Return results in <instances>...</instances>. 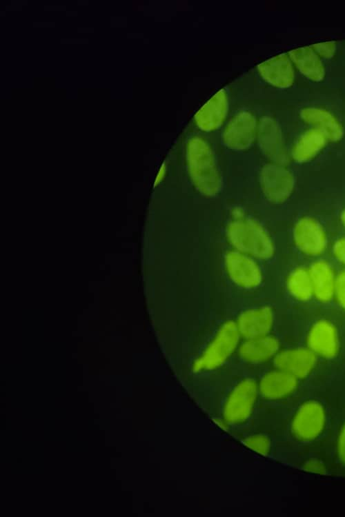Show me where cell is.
Here are the masks:
<instances>
[{
	"instance_id": "cell-1",
	"label": "cell",
	"mask_w": 345,
	"mask_h": 517,
	"mask_svg": "<svg viewBox=\"0 0 345 517\" xmlns=\"http://www.w3.org/2000/svg\"><path fill=\"white\" fill-rule=\"evenodd\" d=\"M259 400L257 381L244 377L224 395L211 418L219 427L233 434L255 421Z\"/></svg>"
},
{
	"instance_id": "cell-2",
	"label": "cell",
	"mask_w": 345,
	"mask_h": 517,
	"mask_svg": "<svg viewBox=\"0 0 345 517\" xmlns=\"http://www.w3.org/2000/svg\"><path fill=\"white\" fill-rule=\"evenodd\" d=\"M188 176L195 188L202 195H217L222 185L215 156L210 143L200 136H193L186 145Z\"/></svg>"
},
{
	"instance_id": "cell-3",
	"label": "cell",
	"mask_w": 345,
	"mask_h": 517,
	"mask_svg": "<svg viewBox=\"0 0 345 517\" xmlns=\"http://www.w3.org/2000/svg\"><path fill=\"white\" fill-rule=\"evenodd\" d=\"M226 238L235 250L251 257L267 261L275 252L274 242L264 226L258 221L241 218L233 219L226 229Z\"/></svg>"
},
{
	"instance_id": "cell-4",
	"label": "cell",
	"mask_w": 345,
	"mask_h": 517,
	"mask_svg": "<svg viewBox=\"0 0 345 517\" xmlns=\"http://www.w3.org/2000/svg\"><path fill=\"white\" fill-rule=\"evenodd\" d=\"M241 338L235 321L223 323L208 344L192 361L191 372L200 375L221 369L238 349Z\"/></svg>"
},
{
	"instance_id": "cell-5",
	"label": "cell",
	"mask_w": 345,
	"mask_h": 517,
	"mask_svg": "<svg viewBox=\"0 0 345 517\" xmlns=\"http://www.w3.org/2000/svg\"><path fill=\"white\" fill-rule=\"evenodd\" d=\"M259 183L265 198L274 204L286 201L295 189V178L285 165L270 162L259 173Z\"/></svg>"
},
{
	"instance_id": "cell-6",
	"label": "cell",
	"mask_w": 345,
	"mask_h": 517,
	"mask_svg": "<svg viewBox=\"0 0 345 517\" xmlns=\"http://www.w3.org/2000/svg\"><path fill=\"white\" fill-rule=\"evenodd\" d=\"M292 236L297 250L307 257H319L328 247V235L324 227L310 216H302L295 223Z\"/></svg>"
},
{
	"instance_id": "cell-7",
	"label": "cell",
	"mask_w": 345,
	"mask_h": 517,
	"mask_svg": "<svg viewBox=\"0 0 345 517\" xmlns=\"http://www.w3.org/2000/svg\"><path fill=\"white\" fill-rule=\"evenodd\" d=\"M326 421L323 405L319 401L309 400L303 403L294 414L290 422V432L300 441H312L322 433Z\"/></svg>"
},
{
	"instance_id": "cell-8",
	"label": "cell",
	"mask_w": 345,
	"mask_h": 517,
	"mask_svg": "<svg viewBox=\"0 0 345 517\" xmlns=\"http://www.w3.org/2000/svg\"><path fill=\"white\" fill-rule=\"evenodd\" d=\"M224 263L228 277L236 286L251 290L262 283V270L250 256L233 250L225 254Z\"/></svg>"
},
{
	"instance_id": "cell-9",
	"label": "cell",
	"mask_w": 345,
	"mask_h": 517,
	"mask_svg": "<svg viewBox=\"0 0 345 517\" xmlns=\"http://www.w3.org/2000/svg\"><path fill=\"white\" fill-rule=\"evenodd\" d=\"M258 123L256 116L251 112H238L223 130V144L228 148L236 151L248 149L257 139Z\"/></svg>"
},
{
	"instance_id": "cell-10",
	"label": "cell",
	"mask_w": 345,
	"mask_h": 517,
	"mask_svg": "<svg viewBox=\"0 0 345 517\" xmlns=\"http://www.w3.org/2000/svg\"><path fill=\"white\" fill-rule=\"evenodd\" d=\"M262 154L272 163L286 165L290 160L277 123L271 117L264 116L258 123L257 139Z\"/></svg>"
},
{
	"instance_id": "cell-11",
	"label": "cell",
	"mask_w": 345,
	"mask_h": 517,
	"mask_svg": "<svg viewBox=\"0 0 345 517\" xmlns=\"http://www.w3.org/2000/svg\"><path fill=\"white\" fill-rule=\"evenodd\" d=\"M306 347L317 357L326 359L335 358L339 351V337L335 325L330 320L321 318L309 328Z\"/></svg>"
},
{
	"instance_id": "cell-12",
	"label": "cell",
	"mask_w": 345,
	"mask_h": 517,
	"mask_svg": "<svg viewBox=\"0 0 345 517\" xmlns=\"http://www.w3.org/2000/svg\"><path fill=\"white\" fill-rule=\"evenodd\" d=\"M317 356L307 347L280 350L273 358L275 367L284 370L295 378L308 376L317 365Z\"/></svg>"
},
{
	"instance_id": "cell-13",
	"label": "cell",
	"mask_w": 345,
	"mask_h": 517,
	"mask_svg": "<svg viewBox=\"0 0 345 517\" xmlns=\"http://www.w3.org/2000/svg\"><path fill=\"white\" fill-rule=\"evenodd\" d=\"M257 383L260 399L277 401L288 397L296 390L298 379L275 367L262 375Z\"/></svg>"
},
{
	"instance_id": "cell-14",
	"label": "cell",
	"mask_w": 345,
	"mask_h": 517,
	"mask_svg": "<svg viewBox=\"0 0 345 517\" xmlns=\"http://www.w3.org/2000/svg\"><path fill=\"white\" fill-rule=\"evenodd\" d=\"M235 322L241 337L244 339L269 334L274 325V312L267 305L241 312Z\"/></svg>"
},
{
	"instance_id": "cell-15",
	"label": "cell",
	"mask_w": 345,
	"mask_h": 517,
	"mask_svg": "<svg viewBox=\"0 0 345 517\" xmlns=\"http://www.w3.org/2000/svg\"><path fill=\"white\" fill-rule=\"evenodd\" d=\"M228 110L227 92L224 89H221L195 114V123L203 132H213L223 125L227 118Z\"/></svg>"
},
{
	"instance_id": "cell-16",
	"label": "cell",
	"mask_w": 345,
	"mask_h": 517,
	"mask_svg": "<svg viewBox=\"0 0 345 517\" xmlns=\"http://www.w3.org/2000/svg\"><path fill=\"white\" fill-rule=\"evenodd\" d=\"M277 337L267 334L246 338L239 344L237 352L239 358L250 365H259L273 359L280 351Z\"/></svg>"
},
{
	"instance_id": "cell-17",
	"label": "cell",
	"mask_w": 345,
	"mask_h": 517,
	"mask_svg": "<svg viewBox=\"0 0 345 517\" xmlns=\"http://www.w3.org/2000/svg\"><path fill=\"white\" fill-rule=\"evenodd\" d=\"M257 70L266 83L277 88L286 89L294 83V65L286 53L277 54L260 63Z\"/></svg>"
},
{
	"instance_id": "cell-18",
	"label": "cell",
	"mask_w": 345,
	"mask_h": 517,
	"mask_svg": "<svg viewBox=\"0 0 345 517\" xmlns=\"http://www.w3.org/2000/svg\"><path fill=\"white\" fill-rule=\"evenodd\" d=\"M311 279L313 297L319 302L327 303L334 298L337 272L331 263L325 259H317L308 267Z\"/></svg>"
},
{
	"instance_id": "cell-19",
	"label": "cell",
	"mask_w": 345,
	"mask_h": 517,
	"mask_svg": "<svg viewBox=\"0 0 345 517\" xmlns=\"http://www.w3.org/2000/svg\"><path fill=\"white\" fill-rule=\"evenodd\" d=\"M302 120L319 130L328 142H337L344 136V128L339 121L330 111L319 107H306L299 112Z\"/></svg>"
},
{
	"instance_id": "cell-20",
	"label": "cell",
	"mask_w": 345,
	"mask_h": 517,
	"mask_svg": "<svg viewBox=\"0 0 345 517\" xmlns=\"http://www.w3.org/2000/svg\"><path fill=\"white\" fill-rule=\"evenodd\" d=\"M328 143V141L323 133L315 128H310L295 141L290 156L298 163L309 162L324 149Z\"/></svg>"
},
{
	"instance_id": "cell-21",
	"label": "cell",
	"mask_w": 345,
	"mask_h": 517,
	"mask_svg": "<svg viewBox=\"0 0 345 517\" xmlns=\"http://www.w3.org/2000/svg\"><path fill=\"white\" fill-rule=\"evenodd\" d=\"M288 54L293 65L308 79L319 82L324 79V63L310 45L292 50Z\"/></svg>"
},
{
	"instance_id": "cell-22",
	"label": "cell",
	"mask_w": 345,
	"mask_h": 517,
	"mask_svg": "<svg viewBox=\"0 0 345 517\" xmlns=\"http://www.w3.org/2000/svg\"><path fill=\"white\" fill-rule=\"evenodd\" d=\"M286 287L288 294L295 300L307 302L313 297V287L308 268L299 266L288 274Z\"/></svg>"
},
{
	"instance_id": "cell-23",
	"label": "cell",
	"mask_w": 345,
	"mask_h": 517,
	"mask_svg": "<svg viewBox=\"0 0 345 517\" xmlns=\"http://www.w3.org/2000/svg\"><path fill=\"white\" fill-rule=\"evenodd\" d=\"M233 435L245 447L263 456H269L272 452L273 440L270 436L264 431L257 429L253 424Z\"/></svg>"
},
{
	"instance_id": "cell-24",
	"label": "cell",
	"mask_w": 345,
	"mask_h": 517,
	"mask_svg": "<svg viewBox=\"0 0 345 517\" xmlns=\"http://www.w3.org/2000/svg\"><path fill=\"white\" fill-rule=\"evenodd\" d=\"M333 299L345 311V267L337 273Z\"/></svg>"
},
{
	"instance_id": "cell-25",
	"label": "cell",
	"mask_w": 345,
	"mask_h": 517,
	"mask_svg": "<svg viewBox=\"0 0 345 517\" xmlns=\"http://www.w3.org/2000/svg\"><path fill=\"white\" fill-rule=\"evenodd\" d=\"M317 55L321 58H332L336 50V43L335 41H326L315 43L310 45Z\"/></svg>"
},
{
	"instance_id": "cell-26",
	"label": "cell",
	"mask_w": 345,
	"mask_h": 517,
	"mask_svg": "<svg viewBox=\"0 0 345 517\" xmlns=\"http://www.w3.org/2000/svg\"><path fill=\"white\" fill-rule=\"evenodd\" d=\"M302 469L306 472L324 475L326 473V467L324 463L317 458H310L305 460L302 465Z\"/></svg>"
},
{
	"instance_id": "cell-27",
	"label": "cell",
	"mask_w": 345,
	"mask_h": 517,
	"mask_svg": "<svg viewBox=\"0 0 345 517\" xmlns=\"http://www.w3.org/2000/svg\"><path fill=\"white\" fill-rule=\"evenodd\" d=\"M331 253L336 261L345 267V236L339 237L333 243Z\"/></svg>"
},
{
	"instance_id": "cell-28",
	"label": "cell",
	"mask_w": 345,
	"mask_h": 517,
	"mask_svg": "<svg viewBox=\"0 0 345 517\" xmlns=\"http://www.w3.org/2000/svg\"><path fill=\"white\" fill-rule=\"evenodd\" d=\"M337 454L341 463L345 465V423L341 427L337 436Z\"/></svg>"
},
{
	"instance_id": "cell-29",
	"label": "cell",
	"mask_w": 345,
	"mask_h": 517,
	"mask_svg": "<svg viewBox=\"0 0 345 517\" xmlns=\"http://www.w3.org/2000/svg\"><path fill=\"white\" fill-rule=\"evenodd\" d=\"M166 172V166L165 163L162 164L159 170L158 174L155 179V185L159 184L164 178Z\"/></svg>"
},
{
	"instance_id": "cell-30",
	"label": "cell",
	"mask_w": 345,
	"mask_h": 517,
	"mask_svg": "<svg viewBox=\"0 0 345 517\" xmlns=\"http://www.w3.org/2000/svg\"><path fill=\"white\" fill-rule=\"evenodd\" d=\"M233 219H239L245 217L244 212L240 207H235L232 210Z\"/></svg>"
},
{
	"instance_id": "cell-31",
	"label": "cell",
	"mask_w": 345,
	"mask_h": 517,
	"mask_svg": "<svg viewBox=\"0 0 345 517\" xmlns=\"http://www.w3.org/2000/svg\"><path fill=\"white\" fill-rule=\"evenodd\" d=\"M339 221L342 227L345 230V207L340 212Z\"/></svg>"
}]
</instances>
